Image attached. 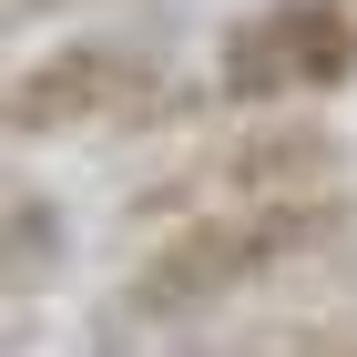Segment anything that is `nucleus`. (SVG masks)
I'll list each match as a JSON object with an SVG mask.
<instances>
[{
    "label": "nucleus",
    "mask_w": 357,
    "mask_h": 357,
    "mask_svg": "<svg viewBox=\"0 0 357 357\" xmlns=\"http://www.w3.org/2000/svg\"><path fill=\"white\" fill-rule=\"evenodd\" d=\"M61 266V204L31 184H0V296H21Z\"/></svg>",
    "instance_id": "5"
},
{
    "label": "nucleus",
    "mask_w": 357,
    "mask_h": 357,
    "mask_svg": "<svg viewBox=\"0 0 357 357\" xmlns=\"http://www.w3.org/2000/svg\"><path fill=\"white\" fill-rule=\"evenodd\" d=\"M357 82V0H255L215 41V92L235 112H306Z\"/></svg>",
    "instance_id": "2"
},
{
    "label": "nucleus",
    "mask_w": 357,
    "mask_h": 357,
    "mask_svg": "<svg viewBox=\"0 0 357 357\" xmlns=\"http://www.w3.org/2000/svg\"><path fill=\"white\" fill-rule=\"evenodd\" d=\"M266 357H357V306H337V317H296V327H275Z\"/></svg>",
    "instance_id": "6"
},
{
    "label": "nucleus",
    "mask_w": 357,
    "mask_h": 357,
    "mask_svg": "<svg viewBox=\"0 0 357 357\" xmlns=\"http://www.w3.org/2000/svg\"><path fill=\"white\" fill-rule=\"evenodd\" d=\"M41 10H61V0H0V21H41Z\"/></svg>",
    "instance_id": "7"
},
{
    "label": "nucleus",
    "mask_w": 357,
    "mask_h": 357,
    "mask_svg": "<svg viewBox=\"0 0 357 357\" xmlns=\"http://www.w3.org/2000/svg\"><path fill=\"white\" fill-rule=\"evenodd\" d=\"M337 174H347V143H337L327 123H306V112H275V123H255V133L194 153V174L174 194H194V204H266V194H327Z\"/></svg>",
    "instance_id": "4"
},
{
    "label": "nucleus",
    "mask_w": 357,
    "mask_h": 357,
    "mask_svg": "<svg viewBox=\"0 0 357 357\" xmlns=\"http://www.w3.org/2000/svg\"><path fill=\"white\" fill-rule=\"evenodd\" d=\"M164 112V61L153 41H61L0 92V143H31V133H102V123H143Z\"/></svg>",
    "instance_id": "3"
},
{
    "label": "nucleus",
    "mask_w": 357,
    "mask_h": 357,
    "mask_svg": "<svg viewBox=\"0 0 357 357\" xmlns=\"http://www.w3.org/2000/svg\"><path fill=\"white\" fill-rule=\"evenodd\" d=\"M347 235H357L347 184H327V194H266V204H194L164 245L123 275L112 327H194V317L255 296V286H275V275L337 255Z\"/></svg>",
    "instance_id": "1"
}]
</instances>
